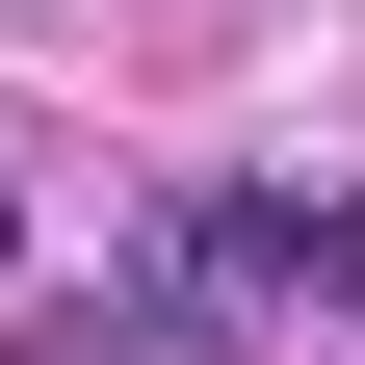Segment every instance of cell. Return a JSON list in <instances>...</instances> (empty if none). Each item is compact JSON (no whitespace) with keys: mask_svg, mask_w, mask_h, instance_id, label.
I'll list each match as a JSON object with an SVG mask.
<instances>
[{"mask_svg":"<svg viewBox=\"0 0 365 365\" xmlns=\"http://www.w3.org/2000/svg\"><path fill=\"white\" fill-rule=\"evenodd\" d=\"M313 287L365 313V182H339V209H313V182H287V313H313Z\"/></svg>","mask_w":365,"mask_h":365,"instance_id":"6da1fadb","label":"cell"},{"mask_svg":"<svg viewBox=\"0 0 365 365\" xmlns=\"http://www.w3.org/2000/svg\"><path fill=\"white\" fill-rule=\"evenodd\" d=\"M0 261H26V182H0Z\"/></svg>","mask_w":365,"mask_h":365,"instance_id":"7a4b0ae2","label":"cell"}]
</instances>
